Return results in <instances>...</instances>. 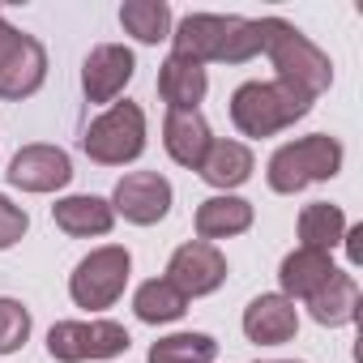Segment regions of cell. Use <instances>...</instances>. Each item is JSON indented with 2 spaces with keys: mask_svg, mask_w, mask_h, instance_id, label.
Masks as SVG:
<instances>
[{
  "mask_svg": "<svg viewBox=\"0 0 363 363\" xmlns=\"http://www.w3.org/2000/svg\"><path fill=\"white\" fill-rule=\"evenodd\" d=\"M175 43V56H189L197 65H244L261 52V30L257 22L248 18H235V13H189L184 22L175 26L171 35Z\"/></svg>",
  "mask_w": 363,
  "mask_h": 363,
  "instance_id": "cell-1",
  "label": "cell"
},
{
  "mask_svg": "<svg viewBox=\"0 0 363 363\" xmlns=\"http://www.w3.org/2000/svg\"><path fill=\"white\" fill-rule=\"evenodd\" d=\"M312 111V94L291 82H244L231 94V120L244 137H274Z\"/></svg>",
  "mask_w": 363,
  "mask_h": 363,
  "instance_id": "cell-2",
  "label": "cell"
},
{
  "mask_svg": "<svg viewBox=\"0 0 363 363\" xmlns=\"http://www.w3.org/2000/svg\"><path fill=\"white\" fill-rule=\"evenodd\" d=\"M257 30H261V52H269V60H274V69H278V82H291V86L308 90L312 99L329 90L333 65H329V56H325L308 35H299V30H295L291 22H282V18H261Z\"/></svg>",
  "mask_w": 363,
  "mask_h": 363,
  "instance_id": "cell-3",
  "label": "cell"
},
{
  "mask_svg": "<svg viewBox=\"0 0 363 363\" xmlns=\"http://www.w3.org/2000/svg\"><path fill=\"white\" fill-rule=\"evenodd\" d=\"M337 167H342L337 137L312 133V137H299V141L282 145L269 158V189L274 193H299V189L316 184V179H333Z\"/></svg>",
  "mask_w": 363,
  "mask_h": 363,
  "instance_id": "cell-4",
  "label": "cell"
},
{
  "mask_svg": "<svg viewBox=\"0 0 363 363\" xmlns=\"http://www.w3.org/2000/svg\"><path fill=\"white\" fill-rule=\"evenodd\" d=\"M82 150L103 162V167H124L145 150V111L137 103H116L107 107L82 137Z\"/></svg>",
  "mask_w": 363,
  "mask_h": 363,
  "instance_id": "cell-5",
  "label": "cell"
},
{
  "mask_svg": "<svg viewBox=\"0 0 363 363\" xmlns=\"http://www.w3.org/2000/svg\"><path fill=\"white\" fill-rule=\"evenodd\" d=\"M128 269H133V257L128 248L120 244H107V248H94L69 278V295L77 308H111L124 286H128Z\"/></svg>",
  "mask_w": 363,
  "mask_h": 363,
  "instance_id": "cell-6",
  "label": "cell"
},
{
  "mask_svg": "<svg viewBox=\"0 0 363 363\" xmlns=\"http://www.w3.org/2000/svg\"><path fill=\"white\" fill-rule=\"evenodd\" d=\"M48 350L60 363L82 359H116L128 350V329L116 320H60L48 333Z\"/></svg>",
  "mask_w": 363,
  "mask_h": 363,
  "instance_id": "cell-7",
  "label": "cell"
},
{
  "mask_svg": "<svg viewBox=\"0 0 363 363\" xmlns=\"http://www.w3.org/2000/svg\"><path fill=\"white\" fill-rule=\"evenodd\" d=\"M48 77V52L39 39L13 30L0 13V99H26Z\"/></svg>",
  "mask_w": 363,
  "mask_h": 363,
  "instance_id": "cell-8",
  "label": "cell"
},
{
  "mask_svg": "<svg viewBox=\"0 0 363 363\" xmlns=\"http://www.w3.org/2000/svg\"><path fill=\"white\" fill-rule=\"evenodd\" d=\"M223 278H227V257H223L214 244H206V240L179 244L175 257H171V265H167V282L184 295V299L218 291Z\"/></svg>",
  "mask_w": 363,
  "mask_h": 363,
  "instance_id": "cell-9",
  "label": "cell"
},
{
  "mask_svg": "<svg viewBox=\"0 0 363 363\" xmlns=\"http://www.w3.org/2000/svg\"><path fill=\"white\" fill-rule=\"evenodd\" d=\"M167 210H171V184L158 171H128L116 184L111 214H124L137 227H154L167 218Z\"/></svg>",
  "mask_w": 363,
  "mask_h": 363,
  "instance_id": "cell-10",
  "label": "cell"
},
{
  "mask_svg": "<svg viewBox=\"0 0 363 363\" xmlns=\"http://www.w3.org/2000/svg\"><path fill=\"white\" fill-rule=\"evenodd\" d=\"M73 179V162L60 145H26L9 162V184L22 193H56Z\"/></svg>",
  "mask_w": 363,
  "mask_h": 363,
  "instance_id": "cell-11",
  "label": "cell"
},
{
  "mask_svg": "<svg viewBox=\"0 0 363 363\" xmlns=\"http://www.w3.org/2000/svg\"><path fill=\"white\" fill-rule=\"evenodd\" d=\"M137 73V60L128 48L120 43H103L86 56V69H82V86H86V99L90 103H111Z\"/></svg>",
  "mask_w": 363,
  "mask_h": 363,
  "instance_id": "cell-12",
  "label": "cell"
},
{
  "mask_svg": "<svg viewBox=\"0 0 363 363\" xmlns=\"http://www.w3.org/2000/svg\"><path fill=\"white\" fill-rule=\"evenodd\" d=\"M299 329V312L286 295H257L244 308V333L261 346H282Z\"/></svg>",
  "mask_w": 363,
  "mask_h": 363,
  "instance_id": "cell-13",
  "label": "cell"
},
{
  "mask_svg": "<svg viewBox=\"0 0 363 363\" xmlns=\"http://www.w3.org/2000/svg\"><path fill=\"white\" fill-rule=\"evenodd\" d=\"M162 145H167V154L179 167H193L197 171L201 158H206V150L214 145L206 116L201 111H167V120H162Z\"/></svg>",
  "mask_w": 363,
  "mask_h": 363,
  "instance_id": "cell-14",
  "label": "cell"
},
{
  "mask_svg": "<svg viewBox=\"0 0 363 363\" xmlns=\"http://www.w3.org/2000/svg\"><path fill=\"white\" fill-rule=\"evenodd\" d=\"M206 69L189 56H167L162 69H158V94L171 111H197V103L206 99Z\"/></svg>",
  "mask_w": 363,
  "mask_h": 363,
  "instance_id": "cell-15",
  "label": "cell"
},
{
  "mask_svg": "<svg viewBox=\"0 0 363 363\" xmlns=\"http://www.w3.org/2000/svg\"><path fill=\"white\" fill-rule=\"evenodd\" d=\"M337 269H333V261H329V252H316V248H295L286 261H282V295L295 303V299H312L329 278H333Z\"/></svg>",
  "mask_w": 363,
  "mask_h": 363,
  "instance_id": "cell-16",
  "label": "cell"
},
{
  "mask_svg": "<svg viewBox=\"0 0 363 363\" xmlns=\"http://www.w3.org/2000/svg\"><path fill=\"white\" fill-rule=\"evenodd\" d=\"M52 218H56V227L65 235H77V240L107 235L111 223H116V214H111V206L103 197H65V201L52 206Z\"/></svg>",
  "mask_w": 363,
  "mask_h": 363,
  "instance_id": "cell-17",
  "label": "cell"
},
{
  "mask_svg": "<svg viewBox=\"0 0 363 363\" xmlns=\"http://www.w3.org/2000/svg\"><path fill=\"white\" fill-rule=\"evenodd\" d=\"M201 179L214 189H240L244 179L252 175V150L244 141H214L201 158Z\"/></svg>",
  "mask_w": 363,
  "mask_h": 363,
  "instance_id": "cell-18",
  "label": "cell"
},
{
  "mask_svg": "<svg viewBox=\"0 0 363 363\" xmlns=\"http://www.w3.org/2000/svg\"><path fill=\"white\" fill-rule=\"evenodd\" d=\"M252 227V206L244 197H210L197 206V235L210 240H227Z\"/></svg>",
  "mask_w": 363,
  "mask_h": 363,
  "instance_id": "cell-19",
  "label": "cell"
},
{
  "mask_svg": "<svg viewBox=\"0 0 363 363\" xmlns=\"http://www.w3.org/2000/svg\"><path fill=\"white\" fill-rule=\"evenodd\" d=\"M308 308H312V320H320V325H346V320L359 316V282L337 269V274L308 299Z\"/></svg>",
  "mask_w": 363,
  "mask_h": 363,
  "instance_id": "cell-20",
  "label": "cell"
},
{
  "mask_svg": "<svg viewBox=\"0 0 363 363\" xmlns=\"http://www.w3.org/2000/svg\"><path fill=\"white\" fill-rule=\"evenodd\" d=\"M133 308H137V316H141L145 325H167V320H179V316L189 312V299L179 295L167 278H150V282L137 286Z\"/></svg>",
  "mask_w": 363,
  "mask_h": 363,
  "instance_id": "cell-21",
  "label": "cell"
},
{
  "mask_svg": "<svg viewBox=\"0 0 363 363\" xmlns=\"http://www.w3.org/2000/svg\"><path fill=\"white\" fill-rule=\"evenodd\" d=\"M342 235H346V214L337 210V206H329V201H316V206H308L303 214H299V248H316V252H329V248H337L342 244Z\"/></svg>",
  "mask_w": 363,
  "mask_h": 363,
  "instance_id": "cell-22",
  "label": "cell"
},
{
  "mask_svg": "<svg viewBox=\"0 0 363 363\" xmlns=\"http://www.w3.org/2000/svg\"><path fill=\"white\" fill-rule=\"evenodd\" d=\"M120 22L141 43L171 39V9L162 5V0H128V5H120Z\"/></svg>",
  "mask_w": 363,
  "mask_h": 363,
  "instance_id": "cell-23",
  "label": "cell"
},
{
  "mask_svg": "<svg viewBox=\"0 0 363 363\" xmlns=\"http://www.w3.org/2000/svg\"><path fill=\"white\" fill-rule=\"evenodd\" d=\"M218 342L210 333H171L150 346V363H214Z\"/></svg>",
  "mask_w": 363,
  "mask_h": 363,
  "instance_id": "cell-24",
  "label": "cell"
},
{
  "mask_svg": "<svg viewBox=\"0 0 363 363\" xmlns=\"http://www.w3.org/2000/svg\"><path fill=\"white\" fill-rule=\"evenodd\" d=\"M30 337V312L18 299H0V354H13Z\"/></svg>",
  "mask_w": 363,
  "mask_h": 363,
  "instance_id": "cell-25",
  "label": "cell"
},
{
  "mask_svg": "<svg viewBox=\"0 0 363 363\" xmlns=\"http://www.w3.org/2000/svg\"><path fill=\"white\" fill-rule=\"evenodd\" d=\"M26 227H30L26 210H22V206H13L5 193H0V248H13V244L26 235Z\"/></svg>",
  "mask_w": 363,
  "mask_h": 363,
  "instance_id": "cell-26",
  "label": "cell"
},
{
  "mask_svg": "<svg viewBox=\"0 0 363 363\" xmlns=\"http://www.w3.org/2000/svg\"><path fill=\"white\" fill-rule=\"evenodd\" d=\"M342 240H346V248H350V261L359 265V261H363V244H359V240H363V227H350Z\"/></svg>",
  "mask_w": 363,
  "mask_h": 363,
  "instance_id": "cell-27",
  "label": "cell"
}]
</instances>
